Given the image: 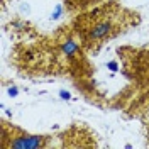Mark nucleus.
<instances>
[{"label":"nucleus","mask_w":149,"mask_h":149,"mask_svg":"<svg viewBox=\"0 0 149 149\" xmlns=\"http://www.w3.org/2000/svg\"><path fill=\"white\" fill-rule=\"evenodd\" d=\"M71 5H80V3H86V0H68Z\"/></svg>","instance_id":"obj_4"},{"label":"nucleus","mask_w":149,"mask_h":149,"mask_svg":"<svg viewBox=\"0 0 149 149\" xmlns=\"http://www.w3.org/2000/svg\"><path fill=\"white\" fill-rule=\"evenodd\" d=\"M76 49H78V46L74 44L73 41H68V42H66L65 46H63V51H65L66 54H73L74 51H76Z\"/></svg>","instance_id":"obj_3"},{"label":"nucleus","mask_w":149,"mask_h":149,"mask_svg":"<svg viewBox=\"0 0 149 149\" xmlns=\"http://www.w3.org/2000/svg\"><path fill=\"white\" fill-rule=\"evenodd\" d=\"M112 29H113V24H112L110 19L98 20L93 27H90L88 39H90V41H100V39H105V37L112 32Z\"/></svg>","instance_id":"obj_2"},{"label":"nucleus","mask_w":149,"mask_h":149,"mask_svg":"<svg viewBox=\"0 0 149 149\" xmlns=\"http://www.w3.org/2000/svg\"><path fill=\"white\" fill-rule=\"evenodd\" d=\"M61 97H63V98H66V100H68V98H70V93H68V92H61Z\"/></svg>","instance_id":"obj_7"},{"label":"nucleus","mask_w":149,"mask_h":149,"mask_svg":"<svg viewBox=\"0 0 149 149\" xmlns=\"http://www.w3.org/2000/svg\"><path fill=\"white\" fill-rule=\"evenodd\" d=\"M44 139L39 136H27V134H20L19 137H14L9 144H5V148H14V149H34V148H42Z\"/></svg>","instance_id":"obj_1"},{"label":"nucleus","mask_w":149,"mask_h":149,"mask_svg":"<svg viewBox=\"0 0 149 149\" xmlns=\"http://www.w3.org/2000/svg\"><path fill=\"white\" fill-rule=\"evenodd\" d=\"M59 14H61V7H56L54 14H53V19H58L59 17Z\"/></svg>","instance_id":"obj_5"},{"label":"nucleus","mask_w":149,"mask_h":149,"mask_svg":"<svg viewBox=\"0 0 149 149\" xmlns=\"http://www.w3.org/2000/svg\"><path fill=\"white\" fill-rule=\"evenodd\" d=\"M9 93L12 97H15V95H17V88H9Z\"/></svg>","instance_id":"obj_6"}]
</instances>
